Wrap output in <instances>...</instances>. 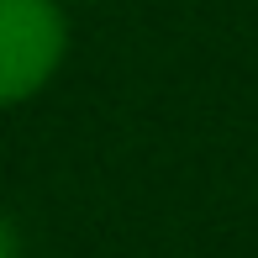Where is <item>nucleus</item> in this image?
Here are the masks:
<instances>
[{"label":"nucleus","instance_id":"obj_3","mask_svg":"<svg viewBox=\"0 0 258 258\" xmlns=\"http://www.w3.org/2000/svg\"><path fill=\"white\" fill-rule=\"evenodd\" d=\"M58 6H90V0H58Z\"/></svg>","mask_w":258,"mask_h":258},{"label":"nucleus","instance_id":"obj_1","mask_svg":"<svg viewBox=\"0 0 258 258\" xmlns=\"http://www.w3.org/2000/svg\"><path fill=\"white\" fill-rule=\"evenodd\" d=\"M69 21L58 0H0V105L32 100L58 74Z\"/></svg>","mask_w":258,"mask_h":258},{"label":"nucleus","instance_id":"obj_2","mask_svg":"<svg viewBox=\"0 0 258 258\" xmlns=\"http://www.w3.org/2000/svg\"><path fill=\"white\" fill-rule=\"evenodd\" d=\"M0 258H16V237H11V227H6V216H0Z\"/></svg>","mask_w":258,"mask_h":258}]
</instances>
